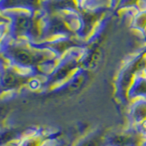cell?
Segmentation results:
<instances>
[{
  "instance_id": "obj_1",
  "label": "cell",
  "mask_w": 146,
  "mask_h": 146,
  "mask_svg": "<svg viewBox=\"0 0 146 146\" xmlns=\"http://www.w3.org/2000/svg\"><path fill=\"white\" fill-rule=\"evenodd\" d=\"M7 56L13 62V65L17 68L32 70L36 63L39 62L36 54H34L29 49L19 47L10 48L7 51Z\"/></svg>"
},
{
  "instance_id": "obj_2",
  "label": "cell",
  "mask_w": 146,
  "mask_h": 146,
  "mask_svg": "<svg viewBox=\"0 0 146 146\" xmlns=\"http://www.w3.org/2000/svg\"><path fill=\"white\" fill-rule=\"evenodd\" d=\"M104 141L105 146H143V143L138 131L113 132L104 137Z\"/></svg>"
},
{
  "instance_id": "obj_3",
  "label": "cell",
  "mask_w": 146,
  "mask_h": 146,
  "mask_svg": "<svg viewBox=\"0 0 146 146\" xmlns=\"http://www.w3.org/2000/svg\"><path fill=\"white\" fill-rule=\"evenodd\" d=\"M30 80L29 74L18 73L13 68H7L2 70L1 88L3 90H17L20 86L24 85Z\"/></svg>"
},
{
  "instance_id": "obj_4",
  "label": "cell",
  "mask_w": 146,
  "mask_h": 146,
  "mask_svg": "<svg viewBox=\"0 0 146 146\" xmlns=\"http://www.w3.org/2000/svg\"><path fill=\"white\" fill-rule=\"evenodd\" d=\"M77 64L75 59H70V60H65L64 62H62L49 75L48 80H47L48 84L52 85L63 81L70 76V74L74 70Z\"/></svg>"
},
{
  "instance_id": "obj_5",
  "label": "cell",
  "mask_w": 146,
  "mask_h": 146,
  "mask_svg": "<svg viewBox=\"0 0 146 146\" xmlns=\"http://www.w3.org/2000/svg\"><path fill=\"white\" fill-rule=\"evenodd\" d=\"M130 118L132 122L141 124L146 121V99H141L131 105Z\"/></svg>"
},
{
  "instance_id": "obj_6",
  "label": "cell",
  "mask_w": 146,
  "mask_h": 146,
  "mask_svg": "<svg viewBox=\"0 0 146 146\" xmlns=\"http://www.w3.org/2000/svg\"><path fill=\"white\" fill-rule=\"evenodd\" d=\"M130 98L146 99V76H140L132 81L129 90Z\"/></svg>"
},
{
  "instance_id": "obj_7",
  "label": "cell",
  "mask_w": 146,
  "mask_h": 146,
  "mask_svg": "<svg viewBox=\"0 0 146 146\" xmlns=\"http://www.w3.org/2000/svg\"><path fill=\"white\" fill-rule=\"evenodd\" d=\"M44 135L41 133H29L20 140L17 146H43Z\"/></svg>"
},
{
  "instance_id": "obj_8",
  "label": "cell",
  "mask_w": 146,
  "mask_h": 146,
  "mask_svg": "<svg viewBox=\"0 0 146 146\" xmlns=\"http://www.w3.org/2000/svg\"><path fill=\"white\" fill-rule=\"evenodd\" d=\"M75 146H105L104 137L102 138L98 133H91L78 141Z\"/></svg>"
},
{
  "instance_id": "obj_9",
  "label": "cell",
  "mask_w": 146,
  "mask_h": 146,
  "mask_svg": "<svg viewBox=\"0 0 146 146\" xmlns=\"http://www.w3.org/2000/svg\"><path fill=\"white\" fill-rule=\"evenodd\" d=\"M31 29V21L25 17H19L15 23V29L17 33L25 34Z\"/></svg>"
},
{
  "instance_id": "obj_10",
  "label": "cell",
  "mask_w": 146,
  "mask_h": 146,
  "mask_svg": "<svg viewBox=\"0 0 146 146\" xmlns=\"http://www.w3.org/2000/svg\"><path fill=\"white\" fill-rule=\"evenodd\" d=\"M29 85L31 90H36L40 87L41 82L36 79H30L29 81Z\"/></svg>"
},
{
  "instance_id": "obj_11",
  "label": "cell",
  "mask_w": 146,
  "mask_h": 146,
  "mask_svg": "<svg viewBox=\"0 0 146 146\" xmlns=\"http://www.w3.org/2000/svg\"><path fill=\"white\" fill-rule=\"evenodd\" d=\"M43 146H67L66 144H64L62 143H58V141H48L43 144Z\"/></svg>"
},
{
  "instance_id": "obj_12",
  "label": "cell",
  "mask_w": 146,
  "mask_h": 146,
  "mask_svg": "<svg viewBox=\"0 0 146 146\" xmlns=\"http://www.w3.org/2000/svg\"><path fill=\"white\" fill-rule=\"evenodd\" d=\"M143 146H146V139L143 141Z\"/></svg>"
},
{
  "instance_id": "obj_13",
  "label": "cell",
  "mask_w": 146,
  "mask_h": 146,
  "mask_svg": "<svg viewBox=\"0 0 146 146\" xmlns=\"http://www.w3.org/2000/svg\"><path fill=\"white\" fill-rule=\"evenodd\" d=\"M7 146H17V144H9V145H7Z\"/></svg>"
}]
</instances>
